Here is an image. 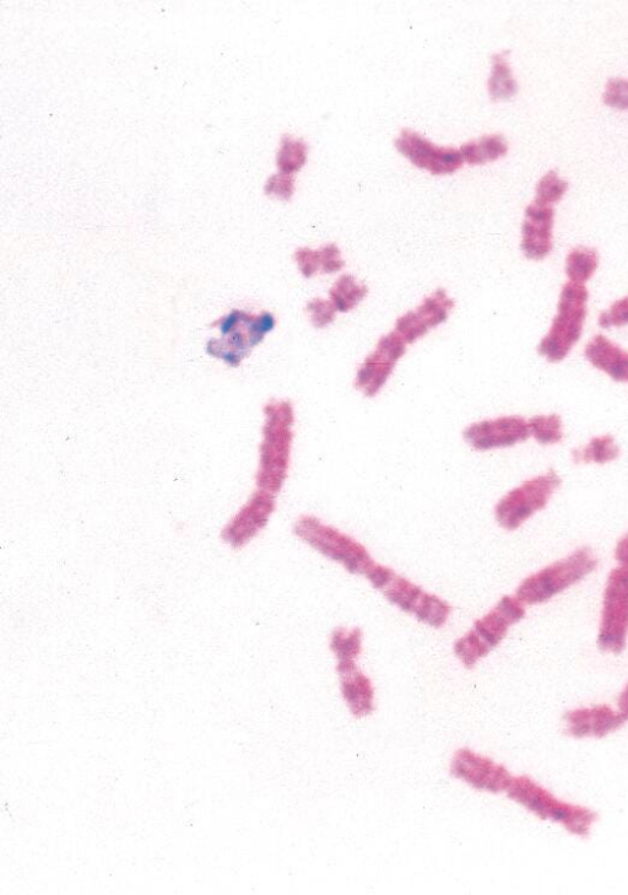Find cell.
I'll use <instances>...</instances> for the list:
<instances>
[{"label": "cell", "instance_id": "6da1fadb", "mask_svg": "<svg viewBox=\"0 0 628 895\" xmlns=\"http://www.w3.org/2000/svg\"><path fill=\"white\" fill-rule=\"evenodd\" d=\"M264 414L257 485L259 490L276 496L289 476L295 413L289 401H273L265 406Z\"/></svg>", "mask_w": 628, "mask_h": 895}, {"label": "cell", "instance_id": "7a4b0ae2", "mask_svg": "<svg viewBox=\"0 0 628 895\" xmlns=\"http://www.w3.org/2000/svg\"><path fill=\"white\" fill-rule=\"evenodd\" d=\"M507 795L543 821L562 824L568 832L577 837L587 838L593 824L598 821V814L589 808L571 805L557 800L543 786L535 783L529 776L513 778Z\"/></svg>", "mask_w": 628, "mask_h": 895}, {"label": "cell", "instance_id": "3957f363", "mask_svg": "<svg viewBox=\"0 0 628 895\" xmlns=\"http://www.w3.org/2000/svg\"><path fill=\"white\" fill-rule=\"evenodd\" d=\"M588 300L586 285L573 282L563 285L557 315L538 347L541 357L549 363H561L581 339L588 314Z\"/></svg>", "mask_w": 628, "mask_h": 895}, {"label": "cell", "instance_id": "277c9868", "mask_svg": "<svg viewBox=\"0 0 628 895\" xmlns=\"http://www.w3.org/2000/svg\"><path fill=\"white\" fill-rule=\"evenodd\" d=\"M597 566L598 559L592 549L578 548L565 559L528 576L518 586L516 596L524 605H540L587 578Z\"/></svg>", "mask_w": 628, "mask_h": 895}, {"label": "cell", "instance_id": "5b68a950", "mask_svg": "<svg viewBox=\"0 0 628 895\" xmlns=\"http://www.w3.org/2000/svg\"><path fill=\"white\" fill-rule=\"evenodd\" d=\"M294 532L314 551L343 565L350 574L366 576L377 564L361 543L337 528L323 524L316 516H301Z\"/></svg>", "mask_w": 628, "mask_h": 895}, {"label": "cell", "instance_id": "8992f818", "mask_svg": "<svg viewBox=\"0 0 628 895\" xmlns=\"http://www.w3.org/2000/svg\"><path fill=\"white\" fill-rule=\"evenodd\" d=\"M525 616L524 603L517 596H505L474 628L454 645V652L465 667H474L506 638L512 625Z\"/></svg>", "mask_w": 628, "mask_h": 895}, {"label": "cell", "instance_id": "52a82bcc", "mask_svg": "<svg viewBox=\"0 0 628 895\" xmlns=\"http://www.w3.org/2000/svg\"><path fill=\"white\" fill-rule=\"evenodd\" d=\"M223 338L220 341L211 339L208 353L220 358L231 366H238L247 358L254 347L264 341L265 336L274 330L275 317L270 312L261 315H249L243 311H232L218 322Z\"/></svg>", "mask_w": 628, "mask_h": 895}, {"label": "cell", "instance_id": "ba28073f", "mask_svg": "<svg viewBox=\"0 0 628 895\" xmlns=\"http://www.w3.org/2000/svg\"><path fill=\"white\" fill-rule=\"evenodd\" d=\"M561 483L559 474L550 469L511 490L496 505L497 524L507 531L518 530L530 517L546 508Z\"/></svg>", "mask_w": 628, "mask_h": 895}, {"label": "cell", "instance_id": "9c48e42d", "mask_svg": "<svg viewBox=\"0 0 628 895\" xmlns=\"http://www.w3.org/2000/svg\"><path fill=\"white\" fill-rule=\"evenodd\" d=\"M628 638V569L616 568L606 581L598 645L606 652L621 654Z\"/></svg>", "mask_w": 628, "mask_h": 895}, {"label": "cell", "instance_id": "30bf717a", "mask_svg": "<svg viewBox=\"0 0 628 895\" xmlns=\"http://www.w3.org/2000/svg\"><path fill=\"white\" fill-rule=\"evenodd\" d=\"M406 343L397 332L380 339L377 347L368 355L357 371L355 386L366 397H375L392 376L395 365L404 357Z\"/></svg>", "mask_w": 628, "mask_h": 895}, {"label": "cell", "instance_id": "8fae6325", "mask_svg": "<svg viewBox=\"0 0 628 895\" xmlns=\"http://www.w3.org/2000/svg\"><path fill=\"white\" fill-rule=\"evenodd\" d=\"M395 148L409 159L411 164L433 175H451L463 166L464 160L460 150L437 147L411 129H403L399 138L395 140Z\"/></svg>", "mask_w": 628, "mask_h": 895}, {"label": "cell", "instance_id": "7c38bea8", "mask_svg": "<svg viewBox=\"0 0 628 895\" xmlns=\"http://www.w3.org/2000/svg\"><path fill=\"white\" fill-rule=\"evenodd\" d=\"M451 772L457 779L465 781L475 789L492 794L507 791L513 780V776L503 765L469 749H460L454 756Z\"/></svg>", "mask_w": 628, "mask_h": 895}, {"label": "cell", "instance_id": "4fadbf2b", "mask_svg": "<svg viewBox=\"0 0 628 895\" xmlns=\"http://www.w3.org/2000/svg\"><path fill=\"white\" fill-rule=\"evenodd\" d=\"M453 309L454 301L446 290L437 289L419 307L399 318L395 323V332L406 344H413L445 323Z\"/></svg>", "mask_w": 628, "mask_h": 895}, {"label": "cell", "instance_id": "5bb4252c", "mask_svg": "<svg viewBox=\"0 0 628 895\" xmlns=\"http://www.w3.org/2000/svg\"><path fill=\"white\" fill-rule=\"evenodd\" d=\"M530 438L529 424L521 417H502L471 424L464 430V439L473 449L491 451L506 449Z\"/></svg>", "mask_w": 628, "mask_h": 895}, {"label": "cell", "instance_id": "9a60e30c", "mask_svg": "<svg viewBox=\"0 0 628 895\" xmlns=\"http://www.w3.org/2000/svg\"><path fill=\"white\" fill-rule=\"evenodd\" d=\"M275 508L276 496L258 489L227 528V541L235 548L251 542L268 525Z\"/></svg>", "mask_w": 628, "mask_h": 895}, {"label": "cell", "instance_id": "2e32d148", "mask_svg": "<svg viewBox=\"0 0 628 895\" xmlns=\"http://www.w3.org/2000/svg\"><path fill=\"white\" fill-rule=\"evenodd\" d=\"M554 218L551 206L534 202L525 209L521 248L528 260L541 261L550 255Z\"/></svg>", "mask_w": 628, "mask_h": 895}, {"label": "cell", "instance_id": "e0dca14e", "mask_svg": "<svg viewBox=\"0 0 628 895\" xmlns=\"http://www.w3.org/2000/svg\"><path fill=\"white\" fill-rule=\"evenodd\" d=\"M565 720L566 732L576 738L590 736L603 738L619 730L627 722L619 711H614L608 705L570 711L566 714Z\"/></svg>", "mask_w": 628, "mask_h": 895}, {"label": "cell", "instance_id": "ac0fdd59", "mask_svg": "<svg viewBox=\"0 0 628 895\" xmlns=\"http://www.w3.org/2000/svg\"><path fill=\"white\" fill-rule=\"evenodd\" d=\"M338 672L341 690L351 713L359 717L370 715L375 694L370 679L359 670L356 661H340Z\"/></svg>", "mask_w": 628, "mask_h": 895}, {"label": "cell", "instance_id": "d6986e66", "mask_svg": "<svg viewBox=\"0 0 628 895\" xmlns=\"http://www.w3.org/2000/svg\"><path fill=\"white\" fill-rule=\"evenodd\" d=\"M584 355L595 369L605 372L611 379L628 382V352L603 334H598L587 344Z\"/></svg>", "mask_w": 628, "mask_h": 895}, {"label": "cell", "instance_id": "ffe728a7", "mask_svg": "<svg viewBox=\"0 0 628 895\" xmlns=\"http://www.w3.org/2000/svg\"><path fill=\"white\" fill-rule=\"evenodd\" d=\"M382 593L392 605L406 613L414 614V616L418 613L421 603L427 595V592L420 586L398 574H395L394 578L388 582Z\"/></svg>", "mask_w": 628, "mask_h": 895}, {"label": "cell", "instance_id": "44dd1931", "mask_svg": "<svg viewBox=\"0 0 628 895\" xmlns=\"http://www.w3.org/2000/svg\"><path fill=\"white\" fill-rule=\"evenodd\" d=\"M459 150L463 160L467 161L469 165H484L505 156L508 152V144L501 134H494V136H485L464 144Z\"/></svg>", "mask_w": 628, "mask_h": 895}, {"label": "cell", "instance_id": "7402d4cb", "mask_svg": "<svg viewBox=\"0 0 628 895\" xmlns=\"http://www.w3.org/2000/svg\"><path fill=\"white\" fill-rule=\"evenodd\" d=\"M368 288L364 284L357 283L355 277L350 274L340 277L337 283L329 291L330 301L339 312H349L359 306L365 300Z\"/></svg>", "mask_w": 628, "mask_h": 895}, {"label": "cell", "instance_id": "603a6c76", "mask_svg": "<svg viewBox=\"0 0 628 895\" xmlns=\"http://www.w3.org/2000/svg\"><path fill=\"white\" fill-rule=\"evenodd\" d=\"M518 85L512 75L506 53H498L492 57V73L489 80V93L494 101L510 100L517 94Z\"/></svg>", "mask_w": 628, "mask_h": 895}, {"label": "cell", "instance_id": "cb8c5ba5", "mask_svg": "<svg viewBox=\"0 0 628 895\" xmlns=\"http://www.w3.org/2000/svg\"><path fill=\"white\" fill-rule=\"evenodd\" d=\"M598 266L599 256L594 248L577 247L568 253L566 274L570 282L586 284L597 272Z\"/></svg>", "mask_w": 628, "mask_h": 895}, {"label": "cell", "instance_id": "d4e9b609", "mask_svg": "<svg viewBox=\"0 0 628 895\" xmlns=\"http://www.w3.org/2000/svg\"><path fill=\"white\" fill-rule=\"evenodd\" d=\"M619 456V446L610 435L594 438L583 449L572 452L573 461L576 463H597V465L613 462Z\"/></svg>", "mask_w": 628, "mask_h": 895}, {"label": "cell", "instance_id": "484cf974", "mask_svg": "<svg viewBox=\"0 0 628 895\" xmlns=\"http://www.w3.org/2000/svg\"><path fill=\"white\" fill-rule=\"evenodd\" d=\"M280 174L295 176L307 163V145L302 139L284 136L276 158Z\"/></svg>", "mask_w": 628, "mask_h": 895}, {"label": "cell", "instance_id": "4316f807", "mask_svg": "<svg viewBox=\"0 0 628 895\" xmlns=\"http://www.w3.org/2000/svg\"><path fill=\"white\" fill-rule=\"evenodd\" d=\"M330 649L340 661H356L362 650V634L360 629L335 630L330 640Z\"/></svg>", "mask_w": 628, "mask_h": 895}, {"label": "cell", "instance_id": "83f0119b", "mask_svg": "<svg viewBox=\"0 0 628 895\" xmlns=\"http://www.w3.org/2000/svg\"><path fill=\"white\" fill-rule=\"evenodd\" d=\"M530 435L541 445H555L563 439L562 420L557 414L538 415L529 420Z\"/></svg>", "mask_w": 628, "mask_h": 895}, {"label": "cell", "instance_id": "f1b7e54d", "mask_svg": "<svg viewBox=\"0 0 628 895\" xmlns=\"http://www.w3.org/2000/svg\"><path fill=\"white\" fill-rule=\"evenodd\" d=\"M451 613L452 607L446 601L427 592L425 600L422 601V605L415 617L432 628H442L445 627Z\"/></svg>", "mask_w": 628, "mask_h": 895}, {"label": "cell", "instance_id": "f546056e", "mask_svg": "<svg viewBox=\"0 0 628 895\" xmlns=\"http://www.w3.org/2000/svg\"><path fill=\"white\" fill-rule=\"evenodd\" d=\"M568 186H570L568 182L560 179L555 171L548 172L538 183L535 203L551 206V204L561 201Z\"/></svg>", "mask_w": 628, "mask_h": 895}, {"label": "cell", "instance_id": "4dcf8cb0", "mask_svg": "<svg viewBox=\"0 0 628 895\" xmlns=\"http://www.w3.org/2000/svg\"><path fill=\"white\" fill-rule=\"evenodd\" d=\"M307 310L310 312L312 325L317 328H326L332 325L335 320V314L338 312L332 301L324 299L310 301L307 305Z\"/></svg>", "mask_w": 628, "mask_h": 895}, {"label": "cell", "instance_id": "1f68e13d", "mask_svg": "<svg viewBox=\"0 0 628 895\" xmlns=\"http://www.w3.org/2000/svg\"><path fill=\"white\" fill-rule=\"evenodd\" d=\"M605 105L617 110H628V80L611 79L603 95Z\"/></svg>", "mask_w": 628, "mask_h": 895}, {"label": "cell", "instance_id": "d6a6232c", "mask_svg": "<svg viewBox=\"0 0 628 895\" xmlns=\"http://www.w3.org/2000/svg\"><path fill=\"white\" fill-rule=\"evenodd\" d=\"M598 323L602 328L628 326V296L615 301L609 310L602 312Z\"/></svg>", "mask_w": 628, "mask_h": 895}, {"label": "cell", "instance_id": "836d02e7", "mask_svg": "<svg viewBox=\"0 0 628 895\" xmlns=\"http://www.w3.org/2000/svg\"><path fill=\"white\" fill-rule=\"evenodd\" d=\"M265 193L275 196L283 201H290L295 192V176L276 174L270 177L264 187Z\"/></svg>", "mask_w": 628, "mask_h": 895}, {"label": "cell", "instance_id": "e575fe53", "mask_svg": "<svg viewBox=\"0 0 628 895\" xmlns=\"http://www.w3.org/2000/svg\"><path fill=\"white\" fill-rule=\"evenodd\" d=\"M295 260L303 277L312 278L319 269L322 271L321 250L314 251L311 248H299L295 253Z\"/></svg>", "mask_w": 628, "mask_h": 895}, {"label": "cell", "instance_id": "d590c367", "mask_svg": "<svg viewBox=\"0 0 628 895\" xmlns=\"http://www.w3.org/2000/svg\"><path fill=\"white\" fill-rule=\"evenodd\" d=\"M322 255V272L333 274L344 268L345 262L341 258L340 250L337 245L329 244L321 248Z\"/></svg>", "mask_w": 628, "mask_h": 895}, {"label": "cell", "instance_id": "8d00e7d4", "mask_svg": "<svg viewBox=\"0 0 628 895\" xmlns=\"http://www.w3.org/2000/svg\"><path fill=\"white\" fill-rule=\"evenodd\" d=\"M615 558L622 568L628 569V533L617 542Z\"/></svg>", "mask_w": 628, "mask_h": 895}, {"label": "cell", "instance_id": "74e56055", "mask_svg": "<svg viewBox=\"0 0 628 895\" xmlns=\"http://www.w3.org/2000/svg\"><path fill=\"white\" fill-rule=\"evenodd\" d=\"M617 706H619V713L624 717L626 721H628V684L624 689V692L620 694L619 702H617Z\"/></svg>", "mask_w": 628, "mask_h": 895}]
</instances>
